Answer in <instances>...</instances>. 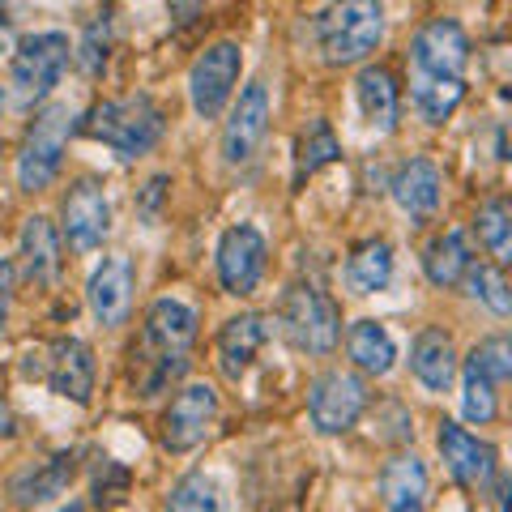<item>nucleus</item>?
I'll return each mask as SVG.
<instances>
[{
    "instance_id": "22",
    "label": "nucleus",
    "mask_w": 512,
    "mask_h": 512,
    "mask_svg": "<svg viewBox=\"0 0 512 512\" xmlns=\"http://www.w3.org/2000/svg\"><path fill=\"white\" fill-rule=\"evenodd\" d=\"M73 474H77V453H56V457H47L43 466H35V470H26V474L13 478L9 495L22 508L47 504V500H56V495L73 483Z\"/></svg>"
},
{
    "instance_id": "28",
    "label": "nucleus",
    "mask_w": 512,
    "mask_h": 512,
    "mask_svg": "<svg viewBox=\"0 0 512 512\" xmlns=\"http://www.w3.org/2000/svg\"><path fill=\"white\" fill-rule=\"evenodd\" d=\"M338 154H342V146H338V137H333L329 120H308V128L299 133V146H295V180L303 184L320 167H329Z\"/></svg>"
},
{
    "instance_id": "10",
    "label": "nucleus",
    "mask_w": 512,
    "mask_h": 512,
    "mask_svg": "<svg viewBox=\"0 0 512 512\" xmlns=\"http://www.w3.org/2000/svg\"><path fill=\"white\" fill-rule=\"evenodd\" d=\"M367 410V384L355 372H325L312 380L308 389V414L312 427L325 436H338L359 423V414Z\"/></svg>"
},
{
    "instance_id": "17",
    "label": "nucleus",
    "mask_w": 512,
    "mask_h": 512,
    "mask_svg": "<svg viewBox=\"0 0 512 512\" xmlns=\"http://www.w3.org/2000/svg\"><path fill=\"white\" fill-rule=\"evenodd\" d=\"M60 231L43 214L22 222V274L35 291H52L60 282Z\"/></svg>"
},
{
    "instance_id": "14",
    "label": "nucleus",
    "mask_w": 512,
    "mask_h": 512,
    "mask_svg": "<svg viewBox=\"0 0 512 512\" xmlns=\"http://www.w3.org/2000/svg\"><path fill=\"white\" fill-rule=\"evenodd\" d=\"M60 218H64V239H69L73 252L103 248V239L111 231V205L94 180H77L69 188V197L60 205Z\"/></svg>"
},
{
    "instance_id": "39",
    "label": "nucleus",
    "mask_w": 512,
    "mask_h": 512,
    "mask_svg": "<svg viewBox=\"0 0 512 512\" xmlns=\"http://www.w3.org/2000/svg\"><path fill=\"white\" fill-rule=\"evenodd\" d=\"M0 107H5V90H0Z\"/></svg>"
},
{
    "instance_id": "5",
    "label": "nucleus",
    "mask_w": 512,
    "mask_h": 512,
    "mask_svg": "<svg viewBox=\"0 0 512 512\" xmlns=\"http://www.w3.org/2000/svg\"><path fill=\"white\" fill-rule=\"evenodd\" d=\"M69 133H73L69 103H52L35 124H30V133L22 141V154H18V184L26 192H43L60 175V158H64V141H69Z\"/></svg>"
},
{
    "instance_id": "8",
    "label": "nucleus",
    "mask_w": 512,
    "mask_h": 512,
    "mask_svg": "<svg viewBox=\"0 0 512 512\" xmlns=\"http://www.w3.org/2000/svg\"><path fill=\"white\" fill-rule=\"evenodd\" d=\"M30 355H35V350H30ZM35 359H43V363H26V376H39L52 393L69 397V402H77V406L90 402V393H94V355H90L86 342L60 338L52 346H43Z\"/></svg>"
},
{
    "instance_id": "32",
    "label": "nucleus",
    "mask_w": 512,
    "mask_h": 512,
    "mask_svg": "<svg viewBox=\"0 0 512 512\" xmlns=\"http://www.w3.org/2000/svg\"><path fill=\"white\" fill-rule=\"evenodd\" d=\"M461 282H470V295L483 299L495 316H508L512 312V295H508V282L500 274V265H470Z\"/></svg>"
},
{
    "instance_id": "9",
    "label": "nucleus",
    "mask_w": 512,
    "mask_h": 512,
    "mask_svg": "<svg viewBox=\"0 0 512 512\" xmlns=\"http://www.w3.org/2000/svg\"><path fill=\"white\" fill-rule=\"evenodd\" d=\"M239 69H244V52H239V43L222 39L214 47H205L197 56L188 73V94H192V111H197L201 120H214L222 107H227L231 90L239 82Z\"/></svg>"
},
{
    "instance_id": "15",
    "label": "nucleus",
    "mask_w": 512,
    "mask_h": 512,
    "mask_svg": "<svg viewBox=\"0 0 512 512\" xmlns=\"http://www.w3.org/2000/svg\"><path fill=\"white\" fill-rule=\"evenodd\" d=\"M269 128V90L265 82H252L239 90V99L227 116V128H222V158H227V167H244L248 158L256 154Z\"/></svg>"
},
{
    "instance_id": "13",
    "label": "nucleus",
    "mask_w": 512,
    "mask_h": 512,
    "mask_svg": "<svg viewBox=\"0 0 512 512\" xmlns=\"http://www.w3.org/2000/svg\"><path fill=\"white\" fill-rule=\"evenodd\" d=\"M440 457H444V466L448 474L457 478L466 491H487L495 483V474H500V461H495V448L487 440H478L470 436L466 427H457V423H440Z\"/></svg>"
},
{
    "instance_id": "38",
    "label": "nucleus",
    "mask_w": 512,
    "mask_h": 512,
    "mask_svg": "<svg viewBox=\"0 0 512 512\" xmlns=\"http://www.w3.org/2000/svg\"><path fill=\"white\" fill-rule=\"evenodd\" d=\"M60 512H86V508H82V504H77V500H73V504H64Z\"/></svg>"
},
{
    "instance_id": "24",
    "label": "nucleus",
    "mask_w": 512,
    "mask_h": 512,
    "mask_svg": "<svg viewBox=\"0 0 512 512\" xmlns=\"http://www.w3.org/2000/svg\"><path fill=\"white\" fill-rule=\"evenodd\" d=\"M470 265H474V256H470V244H466V235L461 231H444L423 248L427 278H431V286H444V291L466 278Z\"/></svg>"
},
{
    "instance_id": "35",
    "label": "nucleus",
    "mask_w": 512,
    "mask_h": 512,
    "mask_svg": "<svg viewBox=\"0 0 512 512\" xmlns=\"http://www.w3.org/2000/svg\"><path fill=\"white\" fill-rule=\"evenodd\" d=\"M9 303H13V265L0 261V333L9 325Z\"/></svg>"
},
{
    "instance_id": "4",
    "label": "nucleus",
    "mask_w": 512,
    "mask_h": 512,
    "mask_svg": "<svg viewBox=\"0 0 512 512\" xmlns=\"http://www.w3.org/2000/svg\"><path fill=\"white\" fill-rule=\"evenodd\" d=\"M282 333L295 350H308V355H333V346L342 342V312L325 291L316 286H291L282 295Z\"/></svg>"
},
{
    "instance_id": "18",
    "label": "nucleus",
    "mask_w": 512,
    "mask_h": 512,
    "mask_svg": "<svg viewBox=\"0 0 512 512\" xmlns=\"http://www.w3.org/2000/svg\"><path fill=\"white\" fill-rule=\"evenodd\" d=\"M269 342V325L261 312H239L231 316L218 333V367L227 380H239L252 367V359L261 355V346Z\"/></svg>"
},
{
    "instance_id": "2",
    "label": "nucleus",
    "mask_w": 512,
    "mask_h": 512,
    "mask_svg": "<svg viewBox=\"0 0 512 512\" xmlns=\"http://www.w3.org/2000/svg\"><path fill=\"white\" fill-rule=\"evenodd\" d=\"M167 128V116L163 107H158L150 94H124V99H107L90 111L86 120V133L94 141H103L111 146L120 158H137L158 146V137H163Z\"/></svg>"
},
{
    "instance_id": "11",
    "label": "nucleus",
    "mask_w": 512,
    "mask_h": 512,
    "mask_svg": "<svg viewBox=\"0 0 512 512\" xmlns=\"http://www.w3.org/2000/svg\"><path fill=\"white\" fill-rule=\"evenodd\" d=\"M218 419V393L214 384H188L171 397V406L163 410V423H158V440L171 453H188V448H197L205 436H210V427Z\"/></svg>"
},
{
    "instance_id": "34",
    "label": "nucleus",
    "mask_w": 512,
    "mask_h": 512,
    "mask_svg": "<svg viewBox=\"0 0 512 512\" xmlns=\"http://www.w3.org/2000/svg\"><path fill=\"white\" fill-rule=\"evenodd\" d=\"M107 47H111V22H107V13H99V18L86 26L82 47H77V60H82L86 77H99L107 69Z\"/></svg>"
},
{
    "instance_id": "3",
    "label": "nucleus",
    "mask_w": 512,
    "mask_h": 512,
    "mask_svg": "<svg viewBox=\"0 0 512 512\" xmlns=\"http://www.w3.org/2000/svg\"><path fill=\"white\" fill-rule=\"evenodd\" d=\"M384 35V5L380 0H333L316 22V43L329 64H355L376 52Z\"/></svg>"
},
{
    "instance_id": "7",
    "label": "nucleus",
    "mask_w": 512,
    "mask_h": 512,
    "mask_svg": "<svg viewBox=\"0 0 512 512\" xmlns=\"http://www.w3.org/2000/svg\"><path fill=\"white\" fill-rule=\"evenodd\" d=\"M470 39L453 18H431L410 43V77H444L466 82Z\"/></svg>"
},
{
    "instance_id": "12",
    "label": "nucleus",
    "mask_w": 512,
    "mask_h": 512,
    "mask_svg": "<svg viewBox=\"0 0 512 512\" xmlns=\"http://www.w3.org/2000/svg\"><path fill=\"white\" fill-rule=\"evenodd\" d=\"M265 235L248 227V222H239V227H227L218 239V278H222V291L244 299L252 295L256 286L265 278Z\"/></svg>"
},
{
    "instance_id": "19",
    "label": "nucleus",
    "mask_w": 512,
    "mask_h": 512,
    "mask_svg": "<svg viewBox=\"0 0 512 512\" xmlns=\"http://www.w3.org/2000/svg\"><path fill=\"white\" fill-rule=\"evenodd\" d=\"M440 167L431 158H410V163L393 175V201L410 214V222H427L440 210Z\"/></svg>"
},
{
    "instance_id": "36",
    "label": "nucleus",
    "mask_w": 512,
    "mask_h": 512,
    "mask_svg": "<svg viewBox=\"0 0 512 512\" xmlns=\"http://www.w3.org/2000/svg\"><path fill=\"white\" fill-rule=\"evenodd\" d=\"M13 43V18H9V0H0V52H9Z\"/></svg>"
},
{
    "instance_id": "16",
    "label": "nucleus",
    "mask_w": 512,
    "mask_h": 512,
    "mask_svg": "<svg viewBox=\"0 0 512 512\" xmlns=\"http://www.w3.org/2000/svg\"><path fill=\"white\" fill-rule=\"evenodd\" d=\"M86 303L99 325H107V329L124 325L128 312H133V261H128V256H107L90 274Z\"/></svg>"
},
{
    "instance_id": "31",
    "label": "nucleus",
    "mask_w": 512,
    "mask_h": 512,
    "mask_svg": "<svg viewBox=\"0 0 512 512\" xmlns=\"http://www.w3.org/2000/svg\"><path fill=\"white\" fill-rule=\"evenodd\" d=\"M163 512H227L222 508V495L205 474H188L175 483V491L167 495Z\"/></svg>"
},
{
    "instance_id": "20",
    "label": "nucleus",
    "mask_w": 512,
    "mask_h": 512,
    "mask_svg": "<svg viewBox=\"0 0 512 512\" xmlns=\"http://www.w3.org/2000/svg\"><path fill=\"white\" fill-rule=\"evenodd\" d=\"M380 500H384V512H423L427 508V466L423 461L414 453L384 461Z\"/></svg>"
},
{
    "instance_id": "27",
    "label": "nucleus",
    "mask_w": 512,
    "mask_h": 512,
    "mask_svg": "<svg viewBox=\"0 0 512 512\" xmlns=\"http://www.w3.org/2000/svg\"><path fill=\"white\" fill-rule=\"evenodd\" d=\"M466 99V82H444V77H410V103L427 124H444Z\"/></svg>"
},
{
    "instance_id": "21",
    "label": "nucleus",
    "mask_w": 512,
    "mask_h": 512,
    "mask_svg": "<svg viewBox=\"0 0 512 512\" xmlns=\"http://www.w3.org/2000/svg\"><path fill=\"white\" fill-rule=\"evenodd\" d=\"M410 367L419 384H427L431 393H444L457 376V346L444 329H423L410 346Z\"/></svg>"
},
{
    "instance_id": "1",
    "label": "nucleus",
    "mask_w": 512,
    "mask_h": 512,
    "mask_svg": "<svg viewBox=\"0 0 512 512\" xmlns=\"http://www.w3.org/2000/svg\"><path fill=\"white\" fill-rule=\"evenodd\" d=\"M197 342V312L180 299H154L141 320V338L128 350V380L137 397H158L188 372V350Z\"/></svg>"
},
{
    "instance_id": "25",
    "label": "nucleus",
    "mask_w": 512,
    "mask_h": 512,
    "mask_svg": "<svg viewBox=\"0 0 512 512\" xmlns=\"http://www.w3.org/2000/svg\"><path fill=\"white\" fill-rule=\"evenodd\" d=\"M389 278H393V248L384 244V239H367V244H359L350 252L346 282L355 295H376L389 286Z\"/></svg>"
},
{
    "instance_id": "23",
    "label": "nucleus",
    "mask_w": 512,
    "mask_h": 512,
    "mask_svg": "<svg viewBox=\"0 0 512 512\" xmlns=\"http://www.w3.org/2000/svg\"><path fill=\"white\" fill-rule=\"evenodd\" d=\"M346 350L367 376H389L393 372V359H397V346L389 338V329L380 320H355L346 333Z\"/></svg>"
},
{
    "instance_id": "6",
    "label": "nucleus",
    "mask_w": 512,
    "mask_h": 512,
    "mask_svg": "<svg viewBox=\"0 0 512 512\" xmlns=\"http://www.w3.org/2000/svg\"><path fill=\"white\" fill-rule=\"evenodd\" d=\"M69 39L60 30H47V35H30L18 43L13 52V86H18V99L22 103H39L47 99L56 86L64 69H69Z\"/></svg>"
},
{
    "instance_id": "26",
    "label": "nucleus",
    "mask_w": 512,
    "mask_h": 512,
    "mask_svg": "<svg viewBox=\"0 0 512 512\" xmlns=\"http://www.w3.org/2000/svg\"><path fill=\"white\" fill-rule=\"evenodd\" d=\"M359 107L367 124L376 128V133H393L397 128V86H393V73L389 69H363L359 73Z\"/></svg>"
},
{
    "instance_id": "30",
    "label": "nucleus",
    "mask_w": 512,
    "mask_h": 512,
    "mask_svg": "<svg viewBox=\"0 0 512 512\" xmlns=\"http://www.w3.org/2000/svg\"><path fill=\"white\" fill-rule=\"evenodd\" d=\"M495 389H500V384H495L491 376H483L466 359V376H461V414H466L470 423L487 427L495 414H500V397H495Z\"/></svg>"
},
{
    "instance_id": "29",
    "label": "nucleus",
    "mask_w": 512,
    "mask_h": 512,
    "mask_svg": "<svg viewBox=\"0 0 512 512\" xmlns=\"http://www.w3.org/2000/svg\"><path fill=\"white\" fill-rule=\"evenodd\" d=\"M474 231L483 239V248L491 252L495 265H508L512 261V222H508V201L504 197H491L487 205H478L474 214Z\"/></svg>"
},
{
    "instance_id": "37",
    "label": "nucleus",
    "mask_w": 512,
    "mask_h": 512,
    "mask_svg": "<svg viewBox=\"0 0 512 512\" xmlns=\"http://www.w3.org/2000/svg\"><path fill=\"white\" fill-rule=\"evenodd\" d=\"M0 436H13V414L5 402H0Z\"/></svg>"
},
{
    "instance_id": "33",
    "label": "nucleus",
    "mask_w": 512,
    "mask_h": 512,
    "mask_svg": "<svg viewBox=\"0 0 512 512\" xmlns=\"http://www.w3.org/2000/svg\"><path fill=\"white\" fill-rule=\"evenodd\" d=\"M470 363H474L483 376H491L495 384H504V380L512 376V342L504 338V333H495V338L478 342V346L470 350Z\"/></svg>"
}]
</instances>
